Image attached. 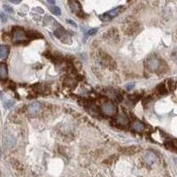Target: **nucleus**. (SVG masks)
<instances>
[{"label": "nucleus", "mask_w": 177, "mask_h": 177, "mask_svg": "<svg viewBox=\"0 0 177 177\" xmlns=\"http://www.w3.org/2000/svg\"><path fill=\"white\" fill-rule=\"evenodd\" d=\"M50 11H51V13L53 14H56V15H60L61 14V11H60V9L58 6H51Z\"/></svg>", "instance_id": "obj_12"}, {"label": "nucleus", "mask_w": 177, "mask_h": 177, "mask_svg": "<svg viewBox=\"0 0 177 177\" xmlns=\"http://www.w3.org/2000/svg\"><path fill=\"white\" fill-rule=\"evenodd\" d=\"M66 21H67V23H69L70 25H72V26H74L75 28H77V25H76V23L74 21V20H66Z\"/></svg>", "instance_id": "obj_16"}, {"label": "nucleus", "mask_w": 177, "mask_h": 177, "mask_svg": "<svg viewBox=\"0 0 177 177\" xmlns=\"http://www.w3.org/2000/svg\"><path fill=\"white\" fill-rule=\"evenodd\" d=\"M121 6H119V7H117L116 9H113V10L109 11L106 14H107V15H109V16L112 18V17L118 15V14L121 13Z\"/></svg>", "instance_id": "obj_11"}, {"label": "nucleus", "mask_w": 177, "mask_h": 177, "mask_svg": "<svg viewBox=\"0 0 177 177\" xmlns=\"http://www.w3.org/2000/svg\"><path fill=\"white\" fill-rule=\"evenodd\" d=\"M8 47L6 45H0V58L5 59L8 56Z\"/></svg>", "instance_id": "obj_8"}, {"label": "nucleus", "mask_w": 177, "mask_h": 177, "mask_svg": "<svg viewBox=\"0 0 177 177\" xmlns=\"http://www.w3.org/2000/svg\"><path fill=\"white\" fill-rule=\"evenodd\" d=\"M145 161L148 165H152L156 161V155L152 151H147L145 153Z\"/></svg>", "instance_id": "obj_4"}, {"label": "nucleus", "mask_w": 177, "mask_h": 177, "mask_svg": "<svg viewBox=\"0 0 177 177\" xmlns=\"http://www.w3.org/2000/svg\"><path fill=\"white\" fill-rule=\"evenodd\" d=\"M134 87H135V83H134V82H130L129 84H127L126 89H127L128 90H131Z\"/></svg>", "instance_id": "obj_15"}, {"label": "nucleus", "mask_w": 177, "mask_h": 177, "mask_svg": "<svg viewBox=\"0 0 177 177\" xmlns=\"http://www.w3.org/2000/svg\"><path fill=\"white\" fill-rule=\"evenodd\" d=\"M117 121H118V122H120L121 124L125 125V124H127V123H128V121H129V120H128V118L125 116V114L121 113V114H120V115L118 116Z\"/></svg>", "instance_id": "obj_10"}, {"label": "nucleus", "mask_w": 177, "mask_h": 177, "mask_svg": "<svg viewBox=\"0 0 177 177\" xmlns=\"http://www.w3.org/2000/svg\"><path fill=\"white\" fill-rule=\"evenodd\" d=\"M1 155H2V151H1V149H0V158H1Z\"/></svg>", "instance_id": "obj_18"}, {"label": "nucleus", "mask_w": 177, "mask_h": 177, "mask_svg": "<svg viewBox=\"0 0 177 177\" xmlns=\"http://www.w3.org/2000/svg\"><path fill=\"white\" fill-rule=\"evenodd\" d=\"M132 128H133V129L135 131H136V132H142L145 129V126H144L143 123H141L139 121H136V122L133 123Z\"/></svg>", "instance_id": "obj_9"}, {"label": "nucleus", "mask_w": 177, "mask_h": 177, "mask_svg": "<svg viewBox=\"0 0 177 177\" xmlns=\"http://www.w3.org/2000/svg\"><path fill=\"white\" fill-rule=\"evenodd\" d=\"M100 19H101L103 21H108V20H111V17L109 16V15H107L106 14H103V15L100 16Z\"/></svg>", "instance_id": "obj_13"}, {"label": "nucleus", "mask_w": 177, "mask_h": 177, "mask_svg": "<svg viewBox=\"0 0 177 177\" xmlns=\"http://www.w3.org/2000/svg\"><path fill=\"white\" fill-rule=\"evenodd\" d=\"M102 111L104 113L112 116L117 113V108L112 102H106L102 105Z\"/></svg>", "instance_id": "obj_1"}, {"label": "nucleus", "mask_w": 177, "mask_h": 177, "mask_svg": "<svg viewBox=\"0 0 177 177\" xmlns=\"http://www.w3.org/2000/svg\"><path fill=\"white\" fill-rule=\"evenodd\" d=\"M40 109H41V105L38 102H33L29 105V108H28L29 112L31 114H35V113H38Z\"/></svg>", "instance_id": "obj_5"}, {"label": "nucleus", "mask_w": 177, "mask_h": 177, "mask_svg": "<svg viewBox=\"0 0 177 177\" xmlns=\"http://www.w3.org/2000/svg\"><path fill=\"white\" fill-rule=\"evenodd\" d=\"M7 66L4 63L0 64V77L2 79H5L7 78Z\"/></svg>", "instance_id": "obj_6"}, {"label": "nucleus", "mask_w": 177, "mask_h": 177, "mask_svg": "<svg viewBox=\"0 0 177 177\" xmlns=\"http://www.w3.org/2000/svg\"><path fill=\"white\" fill-rule=\"evenodd\" d=\"M5 9L6 11H10V12H12V9H11L9 6H6V5H5Z\"/></svg>", "instance_id": "obj_17"}, {"label": "nucleus", "mask_w": 177, "mask_h": 177, "mask_svg": "<svg viewBox=\"0 0 177 177\" xmlns=\"http://www.w3.org/2000/svg\"><path fill=\"white\" fill-rule=\"evenodd\" d=\"M160 61L158 59H155V58L150 60V61L148 62V67L151 71H157V70H159L160 67Z\"/></svg>", "instance_id": "obj_3"}, {"label": "nucleus", "mask_w": 177, "mask_h": 177, "mask_svg": "<svg viewBox=\"0 0 177 177\" xmlns=\"http://www.w3.org/2000/svg\"><path fill=\"white\" fill-rule=\"evenodd\" d=\"M97 31V29H90V30L87 32V35H92L96 34Z\"/></svg>", "instance_id": "obj_14"}, {"label": "nucleus", "mask_w": 177, "mask_h": 177, "mask_svg": "<svg viewBox=\"0 0 177 177\" xmlns=\"http://www.w3.org/2000/svg\"><path fill=\"white\" fill-rule=\"evenodd\" d=\"M27 38V35L21 29H15L13 32V40L16 43L23 42Z\"/></svg>", "instance_id": "obj_2"}, {"label": "nucleus", "mask_w": 177, "mask_h": 177, "mask_svg": "<svg viewBox=\"0 0 177 177\" xmlns=\"http://www.w3.org/2000/svg\"><path fill=\"white\" fill-rule=\"evenodd\" d=\"M68 5H70L71 11L74 12V13H77V12L80 10L81 5L78 2H75V1H73V2H68Z\"/></svg>", "instance_id": "obj_7"}]
</instances>
